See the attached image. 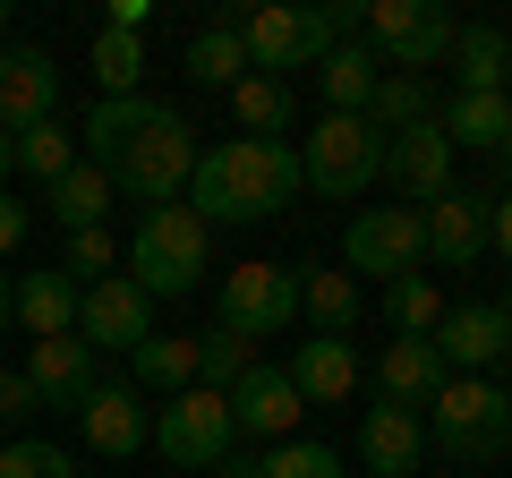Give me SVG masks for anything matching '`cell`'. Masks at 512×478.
Here are the masks:
<instances>
[{
	"label": "cell",
	"mask_w": 512,
	"mask_h": 478,
	"mask_svg": "<svg viewBox=\"0 0 512 478\" xmlns=\"http://www.w3.org/2000/svg\"><path fill=\"white\" fill-rule=\"evenodd\" d=\"M86 163L111 171V188H128V197L146 205H180L188 171H197V129H188L171 103H154V94H103V103L86 111Z\"/></svg>",
	"instance_id": "1"
},
{
	"label": "cell",
	"mask_w": 512,
	"mask_h": 478,
	"mask_svg": "<svg viewBox=\"0 0 512 478\" xmlns=\"http://www.w3.org/2000/svg\"><path fill=\"white\" fill-rule=\"evenodd\" d=\"M299 146H274V137H222V146L197 154L188 171V214L214 231V222H265L299 197Z\"/></svg>",
	"instance_id": "2"
},
{
	"label": "cell",
	"mask_w": 512,
	"mask_h": 478,
	"mask_svg": "<svg viewBox=\"0 0 512 478\" xmlns=\"http://www.w3.org/2000/svg\"><path fill=\"white\" fill-rule=\"evenodd\" d=\"M419 419H427V444L444 461H495L512 444V402H504L495 376H453Z\"/></svg>",
	"instance_id": "3"
},
{
	"label": "cell",
	"mask_w": 512,
	"mask_h": 478,
	"mask_svg": "<svg viewBox=\"0 0 512 478\" xmlns=\"http://www.w3.org/2000/svg\"><path fill=\"white\" fill-rule=\"evenodd\" d=\"M205 222L188 214V205H154L146 222H137V239H128V282L146 299H188L205 282Z\"/></svg>",
	"instance_id": "4"
},
{
	"label": "cell",
	"mask_w": 512,
	"mask_h": 478,
	"mask_svg": "<svg viewBox=\"0 0 512 478\" xmlns=\"http://www.w3.org/2000/svg\"><path fill=\"white\" fill-rule=\"evenodd\" d=\"M453 9L444 0H367V52L384 60L393 77H427V69H444L453 60Z\"/></svg>",
	"instance_id": "5"
},
{
	"label": "cell",
	"mask_w": 512,
	"mask_h": 478,
	"mask_svg": "<svg viewBox=\"0 0 512 478\" xmlns=\"http://www.w3.org/2000/svg\"><path fill=\"white\" fill-rule=\"evenodd\" d=\"M154 453L171 461V470H222V461L239 453V427H231V402L205 385L171 393L163 410H154Z\"/></svg>",
	"instance_id": "6"
},
{
	"label": "cell",
	"mask_w": 512,
	"mask_h": 478,
	"mask_svg": "<svg viewBox=\"0 0 512 478\" xmlns=\"http://www.w3.org/2000/svg\"><path fill=\"white\" fill-rule=\"evenodd\" d=\"M231 26H239V43H248V69L282 77V86H291V69H316V60L333 52L325 9H291V0H265V9H248V18H231Z\"/></svg>",
	"instance_id": "7"
},
{
	"label": "cell",
	"mask_w": 512,
	"mask_h": 478,
	"mask_svg": "<svg viewBox=\"0 0 512 478\" xmlns=\"http://www.w3.org/2000/svg\"><path fill=\"white\" fill-rule=\"evenodd\" d=\"M299 180L308 188H325V197H367V188L384 180V137L367 129V120H342V111H333L325 129L308 137V146H299Z\"/></svg>",
	"instance_id": "8"
},
{
	"label": "cell",
	"mask_w": 512,
	"mask_h": 478,
	"mask_svg": "<svg viewBox=\"0 0 512 478\" xmlns=\"http://www.w3.org/2000/svg\"><path fill=\"white\" fill-rule=\"evenodd\" d=\"M299 316V265H231L222 274V333L239 342H274Z\"/></svg>",
	"instance_id": "9"
},
{
	"label": "cell",
	"mask_w": 512,
	"mask_h": 478,
	"mask_svg": "<svg viewBox=\"0 0 512 478\" xmlns=\"http://www.w3.org/2000/svg\"><path fill=\"white\" fill-rule=\"evenodd\" d=\"M350 274H384V282H402L427 265V222L419 205H367V214H350Z\"/></svg>",
	"instance_id": "10"
},
{
	"label": "cell",
	"mask_w": 512,
	"mask_h": 478,
	"mask_svg": "<svg viewBox=\"0 0 512 478\" xmlns=\"http://www.w3.org/2000/svg\"><path fill=\"white\" fill-rule=\"evenodd\" d=\"M146 333H154V299L128 274H103V282L77 291V342L86 350H137Z\"/></svg>",
	"instance_id": "11"
},
{
	"label": "cell",
	"mask_w": 512,
	"mask_h": 478,
	"mask_svg": "<svg viewBox=\"0 0 512 478\" xmlns=\"http://www.w3.org/2000/svg\"><path fill=\"white\" fill-rule=\"evenodd\" d=\"M427 342H436V359L453 376H487V368L512 359V325H504L495 299H461V308H444V325L427 333Z\"/></svg>",
	"instance_id": "12"
},
{
	"label": "cell",
	"mask_w": 512,
	"mask_h": 478,
	"mask_svg": "<svg viewBox=\"0 0 512 478\" xmlns=\"http://www.w3.org/2000/svg\"><path fill=\"white\" fill-rule=\"evenodd\" d=\"M77 427H86V444L103 461H128V453H146L154 410H146V393L128 385V376H103V385L86 393V410H77Z\"/></svg>",
	"instance_id": "13"
},
{
	"label": "cell",
	"mask_w": 512,
	"mask_h": 478,
	"mask_svg": "<svg viewBox=\"0 0 512 478\" xmlns=\"http://www.w3.org/2000/svg\"><path fill=\"white\" fill-rule=\"evenodd\" d=\"M52 103H60L52 52H43V43H0V129L9 137L35 129V120H52Z\"/></svg>",
	"instance_id": "14"
},
{
	"label": "cell",
	"mask_w": 512,
	"mask_h": 478,
	"mask_svg": "<svg viewBox=\"0 0 512 478\" xmlns=\"http://www.w3.org/2000/svg\"><path fill=\"white\" fill-rule=\"evenodd\" d=\"M419 222H427V257H436V265H478V257H487L495 197H487V188H461V180H453Z\"/></svg>",
	"instance_id": "15"
},
{
	"label": "cell",
	"mask_w": 512,
	"mask_h": 478,
	"mask_svg": "<svg viewBox=\"0 0 512 478\" xmlns=\"http://www.w3.org/2000/svg\"><path fill=\"white\" fill-rule=\"evenodd\" d=\"M384 180L402 188V197H419V205H436L444 188H453V137L436 129V111H427L419 129L384 137Z\"/></svg>",
	"instance_id": "16"
},
{
	"label": "cell",
	"mask_w": 512,
	"mask_h": 478,
	"mask_svg": "<svg viewBox=\"0 0 512 478\" xmlns=\"http://www.w3.org/2000/svg\"><path fill=\"white\" fill-rule=\"evenodd\" d=\"M26 385H35L43 410H86V393L103 385V368H94V350L77 342V333H52V342H35V359H26Z\"/></svg>",
	"instance_id": "17"
},
{
	"label": "cell",
	"mask_w": 512,
	"mask_h": 478,
	"mask_svg": "<svg viewBox=\"0 0 512 478\" xmlns=\"http://www.w3.org/2000/svg\"><path fill=\"white\" fill-rule=\"evenodd\" d=\"M222 402H231V427H239V436H265V444H291L299 410H308V402H299V385H291L282 368H248Z\"/></svg>",
	"instance_id": "18"
},
{
	"label": "cell",
	"mask_w": 512,
	"mask_h": 478,
	"mask_svg": "<svg viewBox=\"0 0 512 478\" xmlns=\"http://www.w3.org/2000/svg\"><path fill=\"white\" fill-rule=\"evenodd\" d=\"M359 461H367L376 478H419V461H427V419H419V410H393V402L359 410Z\"/></svg>",
	"instance_id": "19"
},
{
	"label": "cell",
	"mask_w": 512,
	"mask_h": 478,
	"mask_svg": "<svg viewBox=\"0 0 512 478\" xmlns=\"http://www.w3.org/2000/svg\"><path fill=\"white\" fill-rule=\"evenodd\" d=\"M453 385V368L436 359V342H384V359H376V402H393V410H427L436 393Z\"/></svg>",
	"instance_id": "20"
},
{
	"label": "cell",
	"mask_w": 512,
	"mask_h": 478,
	"mask_svg": "<svg viewBox=\"0 0 512 478\" xmlns=\"http://www.w3.org/2000/svg\"><path fill=\"white\" fill-rule=\"evenodd\" d=\"M282 376L299 385V402H308V410H333V402H350V393H359V350L316 333V342L291 350V368H282Z\"/></svg>",
	"instance_id": "21"
},
{
	"label": "cell",
	"mask_w": 512,
	"mask_h": 478,
	"mask_svg": "<svg viewBox=\"0 0 512 478\" xmlns=\"http://www.w3.org/2000/svg\"><path fill=\"white\" fill-rule=\"evenodd\" d=\"M299 316H308L325 342H350V325H359V274H333V265H299Z\"/></svg>",
	"instance_id": "22"
},
{
	"label": "cell",
	"mask_w": 512,
	"mask_h": 478,
	"mask_svg": "<svg viewBox=\"0 0 512 478\" xmlns=\"http://www.w3.org/2000/svg\"><path fill=\"white\" fill-rule=\"evenodd\" d=\"M376 77H384V60L367 52V43H333V52L316 60V86H325V103L342 111V120H367V103H376Z\"/></svg>",
	"instance_id": "23"
},
{
	"label": "cell",
	"mask_w": 512,
	"mask_h": 478,
	"mask_svg": "<svg viewBox=\"0 0 512 478\" xmlns=\"http://www.w3.org/2000/svg\"><path fill=\"white\" fill-rule=\"evenodd\" d=\"M9 308H18V325L35 333V342H52V333H77V282L60 274H26V282H9Z\"/></svg>",
	"instance_id": "24"
},
{
	"label": "cell",
	"mask_w": 512,
	"mask_h": 478,
	"mask_svg": "<svg viewBox=\"0 0 512 478\" xmlns=\"http://www.w3.org/2000/svg\"><path fill=\"white\" fill-rule=\"evenodd\" d=\"M436 129L453 137V154H461V146L504 154V137H512V94H453V103L436 111Z\"/></svg>",
	"instance_id": "25"
},
{
	"label": "cell",
	"mask_w": 512,
	"mask_h": 478,
	"mask_svg": "<svg viewBox=\"0 0 512 478\" xmlns=\"http://www.w3.org/2000/svg\"><path fill=\"white\" fill-rule=\"evenodd\" d=\"M128 385L137 393H188L197 385V342H180V333H146V342L128 350Z\"/></svg>",
	"instance_id": "26"
},
{
	"label": "cell",
	"mask_w": 512,
	"mask_h": 478,
	"mask_svg": "<svg viewBox=\"0 0 512 478\" xmlns=\"http://www.w3.org/2000/svg\"><path fill=\"white\" fill-rule=\"evenodd\" d=\"M453 77H461V94H504V77H512L504 26H461L453 35Z\"/></svg>",
	"instance_id": "27"
},
{
	"label": "cell",
	"mask_w": 512,
	"mask_h": 478,
	"mask_svg": "<svg viewBox=\"0 0 512 478\" xmlns=\"http://www.w3.org/2000/svg\"><path fill=\"white\" fill-rule=\"evenodd\" d=\"M231 120H239V137L291 146V86H282V77H239L231 86Z\"/></svg>",
	"instance_id": "28"
},
{
	"label": "cell",
	"mask_w": 512,
	"mask_h": 478,
	"mask_svg": "<svg viewBox=\"0 0 512 478\" xmlns=\"http://www.w3.org/2000/svg\"><path fill=\"white\" fill-rule=\"evenodd\" d=\"M103 205H111V171L103 163H69L52 180V214L69 222V231H103Z\"/></svg>",
	"instance_id": "29"
},
{
	"label": "cell",
	"mask_w": 512,
	"mask_h": 478,
	"mask_svg": "<svg viewBox=\"0 0 512 478\" xmlns=\"http://www.w3.org/2000/svg\"><path fill=\"white\" fill-rule=\"evenodd\" d=\"M188 77H197V86H239V77H256V69H248V43H239L231 18L205 26V35L188 43Z\"/></svg>",
	"instance_id": "30"
},
{
	"label": "cell",
	"mask_w": 512,
	"mask_h": 478,
	"mask_svg": "<svg viewBox=\"0 0 512 478\" xmlns=\"http://www.w3.org/2000/svg\"><path fill=\"white\" fill-rule=\"evenodd\" d=\"M384 316H393V333L427 342V333L444 325V291H436L427 274H402V282H384Z\"/></svg>",
	"instance_id": "31"
},
{
	"label": "cell",
	"mask_w": 512,
	"mask_h": 478,
	"mask_svg": "<svg viewBox=\"0 0 512 478\" xmlns=\"http://www.w3.org/2000/svg\"><path fill=\"white\" fill-rule=\"evenodd\" d=\"M419 120H427V77H393V69H384L376 77V103H367V129L402 137V129H419Z\"/></svg>",
	"instance_id": "32"
},
{
	"label": "cell",
	"mask_w": 512,
	"mask_h": 478,
	"mask_svg": "<svg viewBox=\"0 0 512 478\" xmlns=\"http://www.w3.org/2000/svg\"><path fill=\"white\" fill-rule=\"evenodd\" d=\"M69 163H77V129H60V120H35V129H18V171H35L43 188H52Z\"/></svg>",
	"instance_id": "33"
},
{
	"label": "cell",
	"mask_w": 512,
	"mask_h": 478,
	"mask_svg": "<svg viewBox=\"0 0 512 478\" xmlns=\"http://www.w3.org/2000/svg\"><path fill=\"white\" fill-rule=\"evenodd\" d=\"M94 77H103V94H137V77H146V35L103 26V35H94Z\"/></svg>",
	"instance_id": "34"
},
{
	"label": "cell",
	"mask_w": 512,
	"mask_h": 478,
	"mask_svg": "<svg viewBox=\"0 0 512 478\" xmlns=\"http://www.w3.org/2000/svg\"><path fill=\"white\" fill-rule=\"evenodd\" d=\"M248 368H256V359H248V342H239V333H222V325H214V333L197 342V385H205V393H231Z\"/></svg>",
	"instance_id": "35"
},
{
	"label": "cell",
	"mask_w": 512,
	"mask_h": 478,
	"mask_svg": "<svg viewBox=\"0 0 512 478\" xmlns=\"http://www.w3.org/2000/svg\"><path fill=\"white\" fill-rule=\"evenodd\" d=\"M256 478H342V453H333V444L291 436V444H274V453L256 461Z\"/></svg>",
	"instance_id": "36"
},
{
	"label": "cell",
	"mask_w": 512,
	"mask_h": 478,
	"mask_svg": "<svg viewBox=\"0 0 512 478\" xmlns=\"http://www.w3.org/2000/svg\"><path fill=\"white\" fill-rule=\"evenodd\" d=\"M0 478H77V461L43 436H9L0 444Z\"/></svg>",
	"instance_id": "37"
},
{
	"label": "cell",
	"mask_w": 512,
	"mask_h": 478,
	"mask_svg": "<svg viewBox=\"0 0 512 478\" xmlns=\"http://www.w3.org/2000/svg\"><path fill=\"white\" fill-rule=\"evenodd\" d=\"M60 274H69L77 291L103 282V274H111V231H69V265H60Z\"/></svg>",
	"instance_id": "38"
},
{
	"label": "cell",
	"mask_w": 512,
	"mask_h": 478,
	"mask_svg": "<svg viewBox=\"0 0 512 478\" xmlns=\"http://www.w3.org/2000/svg\"><path fill=\"white\" fill-rule=\"evenodd\" d=\"M35 385H26V368H0V419H9V427H18V419H35Z\"/></svg>",
	"instance_id": "39"
},
{
	"label": "cell",
	"mask_w": 512,
	"mask_h": 478,
	"mask_svg": "<svg viewBox=\"0 0 512 478\" xmlns=\"http://www.w3.org/2000/svg\"><path fill=\"white\" fill-rule=\"evenodd\" d=\"M18 239H26V205L9 197V188H0V257H9V248H18Z\"/></svg>",
	"instance_id": "40"
},
{
	"label": "cell",
	"mask_w": 512,
	"mask_h": 478,
	"mask_svg": "<svg viewBox=\"0 0 512 478\" xmlns=\"http://www.w3.org/2000/svg\"><path fill=\"white\" fill-rule=\"evenodd\" d=\"M487 248L512 265V197H495V222H487Z\"/></svg>",
	"instance_id": "41"
},
{
	"label": "cell",
	"mask_w": 512,
	"mask_h": 478,
	"mask_svg": "<svg viewBox=\"0 0 512 478\" xmlns=\"http://www.w3.org/2000/svg\"><path fill=\"white\" fill-rule=\"evenodd\" d=\"M222 478H256V453H231V461H222Z\"/></svg>",
	"instance_id": "42"
},
{
	"label": "cell",
	"mask_w": 512,
	"mask_h": 478,
	"mask_svg": "<svg viewBox=\"0 0 512 478\" xmlns=\"http://www.w3.org/2000/svg\"><path fill=\"white\" fill-rule=\"evenodd\" d=\"M9 171H18V137L0 129V180H9Z\"/></svg>",
	"instance_id": "43"
},
{
	"label": "cell",
	"mask_w": 512,
	"mask_h": 478,
	"mask_svg": "<svg viewBox=\"0 0 512 478\" xmlns=\"http://www.w3.org/2000/svg\"><path fill=\"white\" fill-rule=\"evenodd\" d=\"M9 325H18V308H9V274H0V333H9Z\"/></svg>",
	"instance_id": "44"
},
{
	"label": "cell",
	"mask_w": 512,
	"mask_h": 478,
	"mask_svg": "<svg viewBox=\"0 0 512 478\" xmlns=\"http://www.w3.org/2000/svg\"><path fill=\"white\" fill-rule=\"evenodd\" d=\"M495 163H504V197H512V137H504V154H495Z\"/></svg>",
	"instance_id": "45"
},
{
	"label": "cell",
	"mask_w": 512,
	"mask_h": 478,
	"mask_svg": "<svg viewBox=\"0 0 512 478\" xmlns=\"http://www.w3.org/2000/svg\"><path fill=\"white\" fill-rule=\"evenodd\" d=\"M0 35H9V0H0Z\"/></svg>",
	"instance_id": "46"
},
{
	"label": "cell",
	"mask_w": 512,
	"mask_h": 478,
	"mask_svg": "<svg viewBox=\"0 0 512 478\" xmlns=\"http://www.w3.org/2000/svg\"><path fill=\"white\" fill-rule=\"evenodd\" d=\"M495 308H504V325H512V299H495Z\"/></svg>",
	"instance_id": "47"
},
{
	"label": "cell",
	"mask_w": 512,
	"mask_h": 478,
	"mask_svg": "<svg viewBox=\"0 0 512 478\" xmlns=\"http://www.w3.org/2000/svg\"><path fill=\"white\" fill-rule=\"evenodd\" d=\"M504 402H512V385H504Z\"/></svg>",
	"instance_id": "48"
},
{
	"label": "cell",
	"mask_w": 512,
	"mask_h": 478,
	"mask_svg": "<svg viewBox=\"0 0 512 478\" xmlns=\"http://www.w3.org/2000/svg\"><path fill=\"white\" fill-rule=\"evenodd\" d=\"M504 43H512V26H504Z\"/></svg>",
	"instance_id": "49"
}]
</instances>
